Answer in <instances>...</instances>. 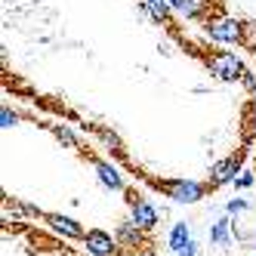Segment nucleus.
<instances>
[{
	"label": "nucleus",
	"instance_id": "12",
	"mask_svg": "<svg viewBox=\"0 0 256 256\" xmlns=\"http://www.w3.org/2000/svg\"><path fill=\"white\" fill-rule=\"evenodd\" d=\"M16 124V114H10V108H4V126H12Z\"/></svg>",
	"mask_w": 256,
	"mask_h": 256
},
{
	"label": "nucleus",
	"instance_id": "9",
	"mask_svg": "<svg viewBox=\"0 0 256 256\" xmlns=\"http://www.w3.org/2000/svg\"><path fill=\"white\" fill-rule=\"evenodd\" d=\"M186 244H188V226H186V222H176V226H173V232H170V247L179 253Z\"/></svg>",
	"mask_w": 256,
	"mask_h": 256
},
{
	"label": "nucleus",
	"instance_id": "3",
	"mask_svg": "<svg viewBox=\"0 0 256 256\" xmlns=\"http://www.w3.org/2000/svg\"><path fill=\"white\" fill-rule=\"evenodd\" d=\"M210 74H216L219 80H244L247 86H253V80L247 78V68L241 65V59L234 56V52H226V50H213L204 56Z\"/></svg>",
	"mask_w": 256,
	"mask_h": 256
},
{
	"label": "nucleus",
	"instance_id": "7",
	"mask_svg": "<svg viewBox=\"0 0 256 256\" xmlns=\"http://www.w3.org/2000/svg\"><path fill=\"white\" fill-rule=\"evenodd\" d=\"M133 222H136L139 228H148V232L158 226V210H154L145 198L139 200V204H133Z\"/></svg>",
	"mask_w": 256,
	"mask_h": 256
},
{
	"label": "nucleus",
	"instance_id": "1",
	"mask_svg": "<svg viewBox=\"0 0 256 256\" xmlns=\"http://www.w3.org/2000/svg\"><path fill=\"white\" fill-rule=\"evenodd\" d=\"M200 28H204L213 40H219V44H238V46H250L253 50L250 31L256 25H250V22H238V19H232V16L219 12V16H213V19H207Z\"/></svg>",
	"mask_w": 256,
	"mask_h": 256
},
{
	"label": "nucleus",
	"instance_id": "4",
	"mask_svg": "<svg viewBox=\"0 0 256 256\" xmlns=\"http://www.w3.org/2000/svg\"><path fill=\"white\" fill-rule=\"evenodd\" d=\"M244 158H247V145H244V148H238L232 158H226L222 164H216V167H213V173H210V179H207V188H210V192H216L219 186H226V182H232V179H234V173L241 170Z\"/></svg>",
	"mask_w": 256,
	"mask_h": 256
},
{
	"label": "nucleus",
	"instance_id": "10",
	"mask_svg": "<svg viewBox=\"0 0 256 256\" xmlns=\"http://www.w3.org/2000/svg\"><path fill=\"white\" fill-rule=\"evenodd\" d=\"M226 228H228V222H226V219H219V222H216V228L210 232V238H213L216 244H222V241H226Z\"/></svg>",
	"mask_w": 256,
	"mask_h": 256
},
{
	"label": "nucleus",
	"instance_id": "13",
	"mask_svg": "<svg viewBox=\"0 0 256 256\" xmlns=\"http://www.w3.org/2000/svg\"><path fill=\"white\" fill-rule=\"evenodd\" d=\"M179 256H194V244H192V241H188V244H186V247H182V250H179Z\"/></svg>",
	"mask_w": 256,
	"mask_h": 256
},
{
	"label": "nucleus",
	"instance_id": "6",
	"mask_svg": "<svg viewBox=\"0 0 256 256\" xmlns=\"http://www.w3.org/2000/svg\"><path fill=\"white\" fill-rule=\"evenodd\" d=\"M84 244H86V250L93 256H118V238L102 232V228H90L86 238H84Z\"/></svg>",
	"mask_w": 256,
	"mask_h": 256
},
{
	"label": "nucleus",
	"instance_id": "5",
	"mask_svg": "<svg viewBox=\"0 0 256 256\" xmlns=\"http://www.w3.org/2000/svg\"><path fill=\"white\" fill-rule=\"evenodd\" d=\"M80 154H84V158H86V160L96 167V173H99V179H102V186L114 188V192H126V188H124V179H120V173H118V170H114L108 160H102L99 154H93L90 148H84V145H80Z\"/></svg>",
	"mask_w": 256,
	"mask_h": 256
},
{
	"label": "nucleus",
	"instance_id": "2",
	"mask_svg": "<svg viewBox=\"0 0 256 256\" xmlns=\"http://www.w3.org/2000/svg\"><path fill=\"white\" fill-rule=\"evenodd\" d=\"M114 238H118V256H154L158 241L152 238L148 228H139L133 219L130 222H120Z\"/></svg>",
	"mask_w": 256,
	"mask_h": 256
},
{
	"label": "nucleus",
	"instance_id": "11",
	"mask_svg": "<svg viewBox=\"0 0 256 256\" xmlns=\"http://www.w3.org/2000/svg\"><path fill=\"white\" fill-rule=\"evenodd\" d=\"M247 186H253V176L247 173V176H241V179H238V188H247Z\"/></svg>",
	"mask_w": 256,
	"mask_h": 256
},
{
	"label": "nucleus",
	"instance_id": "8",
	"mask_svg": "<svg viewBox=\"0 0 256 256\" xmlns=\"http://www.w3.org/2000/svg\"><path fill=\"white\" fill-rule=\"evenodd\" d=\"M38 216H40V219H46L50 226H56L59 232H65L68 238H86V234H84V228L74 222V219H68V216H59V213H38Z\"/></svg>",
	"mask_w": 256,
	"mask_h": 256
}]
</instances>
